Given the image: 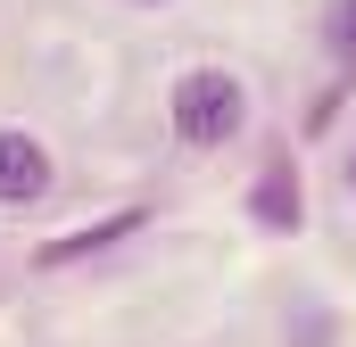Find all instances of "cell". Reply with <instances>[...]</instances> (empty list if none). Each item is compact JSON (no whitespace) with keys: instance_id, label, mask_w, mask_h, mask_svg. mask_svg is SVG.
<instances>
[{"instance_id":"9","label":"cell","mask_w":356,"mask_h":347,"mask_svg":"<svg viewBox=\"0 0 356 347\" xmlns=\"http://www.w3.org/2000/svg\"><path fill=\"white\" fill-rule=\"evenodd\" d=\"M133 8H166V0H133Z\"/></svg>"},{"instance_id":"8","label":"cell","mask_w":356,"mask_h":347,"mask_svg":"<svg viewBox=\"0 0 356 347\" xmlns=\"http://www.w3.org/2000/svg\"><path fill=\"white\" fill-rule=\"evenodd\" d=\"M340 190L356 198V141H348V158H340Z\"/></svg>"},{"instance_id":"2","label":"cell","mask_w":356,"mask_h":347,"mask_svg":"<svg viewBox=\"0 0 356 347\" xmlns=\"http://www.w3.org/2000/svg\"><path fill=\"white\" fill-rule=\"evenodd\" d=\"M58 190V158L42 149V133H25V124H0V207H42Z\"/></svg>"},{"instance_id":"6","label":"cell","mask_w":356,"mask_h":347,"mask_svg":"<svg viewBox=\"0 0 356 347\" xmlns=\"http://www.w3.org/2000/svg\"><path fill=\"white\" fill-rule=\"evenodd\" d=\"M332 116H340V83H332L315 108H307V133H332Z\"/></svg>"},{"instance_id":"4","label":"cell","mask_w":356,"mask_h":347,"mask_svg":"<svg viewBox=\"0 0 356 347\" xmlns=\"http://www.w3.org/2000/svg\"><path fill=\"white\" fill-rule=\"evenodd\" d=\"M249 215H257V232H273V240H290V232L307 223V182H298L290 158H266V166H257V182H249Z\"/></svg>"},{"instance_id":"1","label":"cell","mask_w":356,"mask_h":347,"mask_svg":"<svg viewBox=\"0 0 356 347\" xmlns=\"http://www.w3.org/2000/svg\"><path fill=\"white\" fill-rule=\"evenodd\" d=\"M166 124L182 149H232L249 133V83L224 67H182L166 83Z\"/></svg>"},{"instance_id":"7","label":"cell","mask_w":356,"mask_h":347,"mask_svg":"<svg viewBox=\"0 0 356 347\" xmlns=\"http://www.w3.org/2000/svg\"><path fill=\"white\" fill-rule=\"evenodd\" d=\"M323 339H332V323H323V314L307 306V323H298V347H323Z\"/></svg>"},{"instance_id":"3","label":"cell","mask_w":356,"mask_h":347,"mask_svg":"<svg viewBox=\"0 0 356 347\" xmlns=\"http://www.w3.org/2000/svg\"><path fill=\"white\" fill-rule=\"evenodd\" d=\"M133 232H149V207H116V215H99V223H75L67 240H42V248H33V264H42V273H67V264H83V257L124 248Z\"/></svg>"},{"instance_id":"5","label":"cell","mask_w":356,"mask_h":347,"mask_svg":"<svg viewBox=\"0 0 356 347\" xmlns=\"http://www.w3.org/2000/svg\"><path fill=\"white\" fill-rule=\"evenodd\" d=\"M323 58L340 67V75H356V0H323Z\"/></svg>"}]
</instances>
